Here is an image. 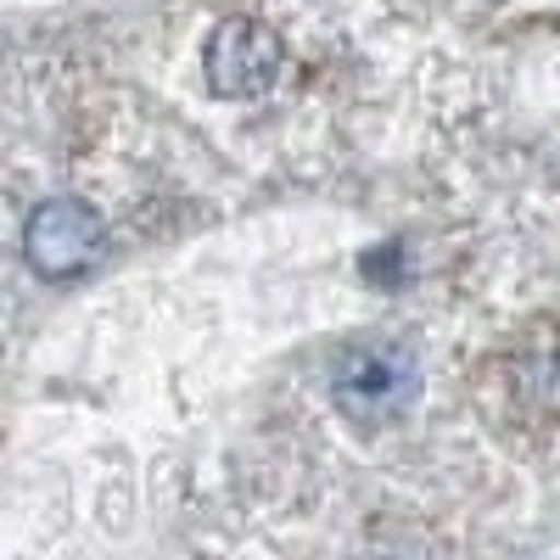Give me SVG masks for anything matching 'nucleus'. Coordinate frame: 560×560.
Listing matches in <instances>:
<instances>
[{"mask_svg": "<svg viewBox=\"0 0 560 560\" xmlns=\"http://www.w3.org/2000/svg\"><path fill=\"white\" fill-rule=\"evenodd\" d=\"M287 45L280 34L258 18H224L208 45H202V68H208V90L224 102H253L280 79Z\"/></svg>", "mask_w": 560, "mask_h": 560, "instance_id": "nucleus-3", "label": "nucleus"}, {"mask_svg": "<svg viewBox=\"0 0 560 560\" xmlns=\"http://www.w3.org/2000/svg\"><path fill=\"white\" fill-rule=\"evenodd\" d=\"M331 398L353 427H387L398 420L415 398H420V359L415 348L393 342V337H364L337 359L331 376Z\"/></svg>", "mask_w": 560, "mask_h": 560, "instance_id": "nucleus-1", "label": "nucleus"}, {"mask_svg": "<svg viewBox=\"0 0 560 560\" xmlns=\"http://www.w3.org/2000/svg\"><path fill=\"white\" fill-rule=\"evenodd\" d=\"M107 247L102 213L79 197H51L23 219V258L39 280H73Z\"/></svg>", "mask_w": 560, "mask_h": 560, "instance_id": "nucleus-2", "label": "nucleus"}]
</instances>
